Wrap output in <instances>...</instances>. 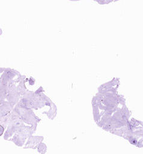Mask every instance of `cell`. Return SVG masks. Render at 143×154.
Wrapping results in <instances>:
<instances>
[{"instance_id":"1","label":"cell","mask_w":143,"mask_h":154,"mask_svg":"<svg viewBox=\"0 0 143 154\" xmlns=\"http://www.w3.org/2000/svg\"><path fill=\"white\" fill-rule=\"evenodd\" d=\"M70 1H81V0H70ZM96 2H97L98 4H101V5H105V4H108L111 2L117 1L119 0H93Z\"/></svg>"}]
</instances>
